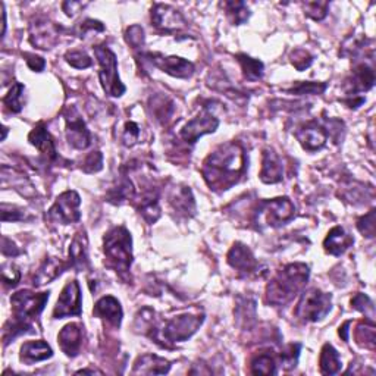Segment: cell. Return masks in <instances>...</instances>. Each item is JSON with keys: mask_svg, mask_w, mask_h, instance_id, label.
<instances>
[{"mask_svg": "<svg viewBox=\"0 0 376 376\" xmlns=\"http://www.w3.org/2000/svg\"><path fill=\"white\" fill-rule=\"evenodd\" d=\"M247 157L241 144L230 142L218 146L203 162L202 173L210 190L227 191L246 173Z\"/></svg>", "mask_w": 376, "mask_h": 376, "instance_id": "1", "label": "cell"}, {"mask_svg": "<svg viewBox=\"0 0 376 376\" xmlns=\"http://www.w3.org/2000/svg\"><path fill=\"white\" fill-rule=\"evenodd\" d=\"M310 275L305 263L284 266L266 285V302L272 306H285L303 290Z\"/></svg>", "mask_w": 376, "mask_h": 376, "instance_id": "2", "label": "cell"}, {"mask_svg": "<svg viewBox=\"0 0 376 376\" xmlns=\"http://www.w3.org/2000/svg\"><path fill=\"white\" fill-rule=\"evenodd\" d=\"M108 266L125 277L133 263V238L125 227L112 228L103 238Z\"/></svg>", "mask_w": 376, "mask_h": 376, "instance_id": "3", "label": "cell"}, {"mask_svg": "<svg viewBox=\"0 0 376 376\" xmlns=\"http://www.w3.org/2000/svg\"><path fill=\"white\" fill-rule=\"evenodd\" d=\"M94 55L100 65L99 78L103 90L110 97H121L127 87H125L118 75V59L117 55L106 44H97L93 47Z\"/></svg>", "mask_w": 376, "mask_h": 376, "instance_id": "4", "label": "cell"}, {"mask_svg": "<svg viewBox=\"0 0 376 376\" xmlns=\"http://www.w3.org/2000/svg\"><path fill=\"white\" fill-rule=\"evenodd\" d=\"M332 309V296L319 288H310L300 297L294 315L303 322H319Z\"/></svg>", "mask_w": 376, "mask_h": 376, "instance_id": "5", "label": "cell"}, {"mask_svg": "<svg viewBox=\"0 0 376 376\" xmlns=\"http://www.w3.org/2000/svg\"><path fill=\"white\" fill-rule=\"evenodd\" d=\"M49 291L46 293H33L30 290H21L10 297L12 313L14 319L22 323H30L43 311L46 303L49 302Z\"/></svg>", "mask_w": 376, "mask_h": 376, "instance_id": "6", "label": "cell"}, {"mask_svg": "<svg viewBox=\"0 0 376 376\" xmlns=\"http://www.w3.org/2000/svg\"><path fill=\"white\" fill-rule=\"evenodd\" d=\"M296 215V206L288 197H278L265 200L259 205L256 212V222L266 227L278 228L281 225L290 222Z\"/></svg>", "mask_w": 376, "mask_h": 376, "instance_id": "7", "label": "cell"}, {"mask_svg": "<svg viewBox=\"0 0 376 376\" xmlns=\"http://www.w3.org/2000/svg\"><path fill=\"white\" fill-rule=\"evenodd\" d=\"M205 318L203 315H193V313H182L165 322L164 328L160 331L165 344L184 343L188 338H191L198 328L202 327Z\"/></svg>", "mask_w": 376, "mask_h": 376, "instance_id": "8", "label": "cell"}, {"mask_svg": "<svg viewBox=\"0 0 376 376\" xmlns=\"http://www.w3.org/2000/svg\"><path fill=\"white\" fill-rule=\"evenodd\" d=\"M81 198L77 191H65L62 193L55 205L49 209L47 219L53 223L69 225L75 223L81 219L80 213Z\"/></svg>", "mask_w": 376, "mask_h": 376, "instance_id": "9", "label": "cell"}, {"mask_svg": "<svg viewBox=\"0 0 376 376\" xmlns=\"http://www.w3.org/2000/svg\"><path fill=\"white\" fill-rule=\"evenodd\" d=\"M218 127H219V118L213 114V110L210 109L209 105H205L202 112H200L194 119H191L181 130L180 135L185 143L194 144L200 137L215 133Z\"/></svg>", "mask_w": 376, "mask_h": 376, "instance_id": "10", "label": "cell"}, {"mask_svg": "<svg viewBox=\"0 0 376 376\" xmlns=\"http://www.w3.org/2000/svg\"><path fill=\"white\" fill-rule=\"evenodd\" d=\"M65 122H67V140L69 146L78 150H84L92 144V134L87 128L85 122L83 121L78 109L75 106H68L64 112Z\"/></svg>", "mask_w": 376, "mask_h": 376, "instance_id": "11", "label": "cell"}, {"mask_svg": "<svg viewBox=\"0 0 376 376\" xmlns=\"http://www.w3.org/2000/svg\"><path fill=\"white\" fill-rule=\"evenodd\" d=\"M60 35V27L47 19L46 17H37L30 24V43L42 50L53 49Z\"/></svg>", "mask_w": 376, "mask_h": 376, "instance_id": "12", "label": "cell"}, {"mask_svg": "<svg viewBox=\"0 0 376 376\" xmlns=\"http://www.w3.org/2000/svg\"><path fill=\"white\" fill-rule=\"evenodd\" d=\"M81 288L77 280L69 281L64 290H62L58 303L53 309V318L55 319H64L68 316H80L81 315Z\"/></svg>", "mask_w": 376, "mask_h": 376, "instance_id": "13", "label": "cell"}, {"mask_svg": "<svg viewBox=\"0 0 376 376\" xmlns=\"http://www.w3.org/2000/svg\"><path fill=\"white\" fill-rule=\"evenodd\" d=\"M150 64L159 68L160 71L166 72L175 78H190L194 74V65L190 60L178 58V56H164L160 53H146L143 55Z\"/></svg>", "mask_w": 376, "mask_h": 376, "instance_id": "14", "label": "cell"}, {"mask_svg": "<svg viewBox=\"0 0 376 376\" xmlns=\"http://www.w3.org/2000/svg\"><path fill=\"white\" fill-rule=\"evenodd\" d=\"M152 24L162 33H180L185 30L187 21L180 10L169 5L156 3L152 8Z\"/></svg>", "mask_w": 376, "mask_h": 376, "instance_id": "15", "label": "cell"}, {"mask_svg": "<svg viewBox=\"0 0 376 376\" xmlns=\"http://www.w3.org/2000/svg\"><path fill=\"white\" fill-rule=\"evenodd\" d=\"M227 260L230 266L234 268L243 275H256L259 273L260 263L256 260L255 255L252 253L246 244L243 243H235L231 250L228 252Z\"/></svg>", "mask_w": 376, "mask_h": 376, "instance_id": "16", "label": "cell"}, {"mask_svg": "<svg viewBox=\"0 0 376 376\" xmlns=\"http://www.w3.org/2000/svg\"><path fill=\"white\" fill-rule=\"evenodd\" d=\"M296 139L307 152H318L327 144L328 133L316 121H310L296 131Z\"/></svg>", "mask_w": 376, "mask_h": 376, "instance_id": "17", "label": "cell"}, {"mask_svg": "<svg viewBox=\"0 0 376 376\" xmlns=\"http://www.w3.org/2000/svg\"><path fill=\"white\" fill-rule=\"evenodd\" d=\"M28 142L39 150L42 156L50 162V164H58L60 156L58 155L56 144L53 142V137L47 131L46 123L42 121L34 127V130L28 135Z\"/></svg>", "mask_w": 376, "mask_h": 376, "instance_id": "18", "label": "cell"}, {"mask_svg": "<svg viewBox=\"0 0 376 376\" xmlns=\"http://www.w3.org/2000/svg\"><path fill=\"white\" fill-rule=\"evenodd\" d=\"M375 84V71L373 67L368 64L357 65L350 78L345 80L344 92L348 97H356L363 92L370 90Z\"/></svg>", "mask_w": 376, "mask_h": 376, "instance_id": "19", "label": "cell"}, {"mask_svg": "<svg viewBox=\"0 0 376 376\" xmlns=\"http://www.w3.org/2000/svg\"><path fill=\"white\" fill-rule=\"evenodd\" d=\"M260 180L265 184H277L284 178V166L280 156L272 148H265L262 155Z\"/></svg>", "mask_w": 376, "mask_h": 376, "instance_id": "20", "label": "cell"}, {"mask_svg": "<svg viewBox=\"0 0 376 376\" xmlns=\"http://www.w3.org/2000/svg\"><path fill=\"white\" fill-rule=\"evenodd\" d=\"M58 343L68 357H77L83 345V328L78 323H68L59 332Z\"/></svg>", "mask_w": 376, "mask_h": 376, "instance_id": "21", "label": "cell"}, {"mask_svg": "<svg viewBox=\"0 0 376 376\" xmlns=\"http://www.w3.org/2000/svg\"><path fill=\"white\" fill-rule=\"evenodd\" d=\"M93 315L96 318H100L110 323L112 327L119 328L121 322H122V306L118 302V300L114 296H106L99 300V302L94 305L93 309Z\"/></svg>", "mask_w": 376, "mask_h": 376, "instance_id": "22", "label": "cell"}, {"mask_svg": "<svg viewBox=\"0 0 376 376\" xmlns=\"http://www.w3.org/2000/svg\"><path fill=\"white\" fill-rule=\"evenodd\" d=\"M169 205L181 216L191 218L196 215V200L190 187H175L169 194Z\"/></svg>", "mask_w": 376, "mask_h": 376, "instance_id": "23", "label": "cell"}, {"mask_svg": "<svg viewBox=\"0 0 376 376\" xmlns=\"http://www.w3.org/2000/svg\"><path fill=\"white\" fill-rule=\"evenodd\" d=\"M69 266L77 272L89 269V241H87L85 231H80L74 237L69 247Z\"/></svg>", "mask_w": 376, "mask_h": 376, "instance_id": "24", "label": "cell"}, {"mask_svg": "<svg viewBox=\"0 0 376 376\" xmlns=\"http://www.w3.org/2000/svg\"><path fill=\"white\" fill-rule=\"evenodd\" d=\"M354 244V238L343 227H334L323 241L325 252L332 256H341Z\"/></svg>", "mask_w": 376, "mask_h": 376, "instance_id": "25", "label": "cell"}, {"mask_svg": "<svg viewBox=\"0 0 376 376\" xmlns=\"http://www.w3.org/2000/svg\"><path fill=\"white\" fill-rule=\"evenodd\" d=\"M171 369V363L156 354H143L135 360L133 375H165Z\"/></svg>", "mask_w": 376, "mask_h": 376, "instance_id": "26", "label": "cell"}, {"mask_svg": "<svg viewBox=\"0 0 376 376\" xmlns=\"http://www.w3.org/2000/svg\"><path fill=\"white\" fill-rule=\"evenodd\" d=\"M53 356V350L46 341L37 340V341H27L21 347L19 359L25 365H34L43 360H47Z\"/></svg>", "mask_w": 376, "mask_h": 376, "instance_id": "27", "label": "cell"}, {"mask_svg": "<svg viewBox=\"0 0 376 376\" xmlns=\"http://www.w3.org/2000/svg\"><path fill=\"white\" fill-rule=\"evenodd\" d=\"M67 265L58 257H46L42 263V266L37 271L33 278L34 287H43L49 282L55 281L59 275L65 271Z\"/></svg>", "mask_w": 376, "mask_h": 376, "instance_id": "28", "label": "cell"}, {"mask_svg": "<svg viewBox=\"0 0 376 376\" xmlns=\"http://www.w3.org/2000/svg\"><path fill=\"white\" fill-rule=\"evenodd\" d=\"M2 184L3 187L10 185L12 188H15L17 191H19L25 197H31L35 194L34 187L30 182V180L21 172L8 168L6 165L2 166Z\"/></svg>", "mask_w": 376, "mask_h": 376, "instance_id": "29", "label": "cell"}, {"mask_svg": "<svg viewBox=\"0 0 376 376\" xmlns=\"http://www.w3.org/2000/svg\"><path fill=\"white\" fill-rule=\"evenodd\" d=\"M139 212L147 223H155L160 218L159 194L156 191H146L139 200Z\"/></svg>", "mask_w": 376, "mask_h": 376, "instance_id": "30", "label": "cell"}, {"mask_svg": "<svg viewBox=\"0 0 376 376\" xmlns=\"http://www.w3.org/2000/svg\"><path fill=\"white\" fill-rule=\"evenodd\" d=\"M319 368L323 375H335L341 370V357L332 344L327 343L322 347Z\"/></svg>", "mask_w": 376, "mask_h": 376, "instance_id": "31", "label": "cell"}, {"mask_svg": "<svg viewBox=\"0 0 376 376\" xmlns=\"http://www.w3.org/2000/svg\"><path fill=\"white\" fill-rule=\"evenodd\" d=\"M235 58L238 60V64L241 65L244 80L252 81V83L262 80L263 72H265V65H263V62L244 53L237 55Z\"/></svg>", "mask_w": 376, "mask_h": 376, "instance_id": "32", "label": "cell"}, {"mask_svg": "<svg viewBox=\"0 0 376 376\" xmlns=\"http://www.w3.org/2000/svg\"><path fill=\"white\" fill-rule=\"evenodd\" d=\"M135 194V188L131 182L130 178H127V175H122L121 180L115 187H112L109 193H108V200L110 203L119 205L125 200H131Z\"/></svg>", "mask_w": 376, "mask_h": 376, "instance_id": "33", "label": "cell"}, {"mask_svg": "<svg viewBox=\"0 0 376 376\" xmlns=\"http://www.w3.org/2000/svg\"><path fill=\"white\" fill-rule=\"evenodd\" d=\"M250 370L253 375H275L277 370V360L271 352L257 353L250 363Z\"/></svg>", "mask_w": 376, "mask_h": 376, "instance_id": "34", "label": "cell"}, {"mask_svg": "<svg viewBox=\"0 0 376 376\" xmlns=\"http://www.w3.org/2000/svg\"><path fill=\"white\" fill-rule=\"evenodd\" d=\"M354 340L360 347H365L368 350H375V323L370 319L363 321L357 325L354 332Z\"/></svg>", "mask_w": 376, "mask_h": 376, "instance_id": "35", "label": "cell"}, {"mask_svg": "<svg viewBox=\"0 0 376 376\" xmlns=\"http://www.w3.org/2000/svg\"><path fill=\"white\" fill-rule=\"evenodd\" d=\"M150 108H152L155 118L162 123H165L172 117L173 103L165 96H155L150 99Z\"/></svg>", "mask_w": 376, "mask_h": 376, "instance_id": "36", "label": "cell"}, {"mask_svg": "<svg viewBox=\"0 0 376 376\" xmlns=\"http://www.w3.org/2000/svg\"><path fill=\"white\" fill-rule=\"evenodd\" d=\"M223 8L232 25H241L250 18V10L244 2H225Z\"/></svg>", "mask_w": 376, "mask_h": 376, "instance_id": "37", "label": "cell"}, {"mask_svg": "<svg viewBox=\"0 0 376 376\" xmlns=\"http://www.w3.org/2000/svg\"><path fill=\"white\" fill-rule=\"evenodd\" d=\"M25 87L21 83H15L10 87L9 93L3 97V105L5 108L12 112V114H19L22 110V94H24Z\"/></svg>", "mask_w": 376, "mask_h": 376, "instance_id": "38", "label": "cell"}, {"mask_svg": "<svg viewBox=\"0 0 376 376\" xmlns=\"http://www.w3.org/2000/svg\"><path fill=\"white\" fill-rule=\"evenodd\" d=\"M325 90H327V84L325 83L298 81L296 85H293L291 89H288L287 92L291 93V94L303 96V94H322Z\"/></svg>", "mask_w": 376, "mask_h": 376, "instance_id": "39", "label": "cell"}, {"mask_svg": "<svg viewBox=\"0 0 376 376\" xmlns=\"http://www.w3.org/2000/svg\"><path fill=\"white\" fill-rule=\"evenodd\" d=\"M65 60L68 64L77 69H85L93 65V59L83 50H69L65 53Z\"/></svg>", "mask_w": 376, "mask_h": 376, "instance_id": "40", "label": "cell"}, {"mask_svg": "<svg viewBox=\"0 0 376 376\" xmlns=\"http://www.w3.org/2000/svg\"><path fill=\"white\" fill-rule=\"evenodd\" d=\"M352 307L359 310L360 313H365V316L370 321L375 319V306L372 300L363 293H357L353 298H352Z\"/></svg>", "mask_w": 376, "mask_h": 376, "instance_id": "41", "label": "cell"}, {"mask_svg": "<svg viewBox=\"0 0 376 376\" xmlns=\"http://www.w3.org/2000/svg\"><path fill=\"white\" fill-rule=\"evenodd\" d=\"M300 350H302V344H290L281 352L280 359H281L282 366L287 370L296 368L297 361H298V356H300Z\"/></svg>", "mask_w": 376, "mask_h": 376, "instance_id": "42", "label": "cell"}, {"mask_svg": "<svg viewBox=\"0 0 376 376\" xmlns=\"http://www.w3.org/2000/svg\"><path fill=\"white\" fill-rule=\"evenodd\" d=\"M305 14L313 21H322L328 15L330 3L328 2H306L303 3Z\"/></svg>", "mask_w": 376, "mask_h": 376, "instance_id": "43", "label": "cell"}, {"mask_svg": "<svg viewBox=\"0 0 376 376\" xmlns=\"http://www.w3.org/2000/svg\"><path fill=\"white\" fill-rule=\"evenodd\" d=\"M103 168V155L100 152H92L87 155L83 160V166L81 169L85 172V173H94V172H99L102 171Z\"/></svg>", "mask_w": 376, "mask_h": 376, "instance_id": "44", "label": "cell"}, {"mask_svg": "<svg viewBox=\"0 0 376 376\" xmlns=\"http://www.w3.org/2000/svg\"><path fill=\"white\" fill-rule=\"evenodd\" d=\"M125 40L133 47V49H142L146 42L144 30L140 25H131V27L125 33Z\"/></svg>", "mask_w": 376, "mask_h": 376, "instance_id": "45", "label": "cell"}, {"mask_svg": "<svg viewBox=\"0 0 376 376\" xmlns=\"http://www.w3.org/2000/svg\"><path fill=\"white\" fill-rule=\"evenodd\" d=\"M2 280L6 285L15 287L21 280V272L19 268L12 262H3L2 265Z\"/></svg>", "mask_w": 376, "mask_h": 376, "instance_id": "46", "label": "cell"}, {"mask_svg": "<svg viewBox=\"0 0 376 376\" xmlns=\"http://www.w3.org/2000/svg\"><path fill=\"white\" fill-rule=\"evenodd\" d=\"M375 209H372L365 216L357 219V230L363 234V237L373 238L375 237Z\"/></svg>", "mask_w": 376, "mask_h": 376, "instance_id": "47", "label": "cell"}, {"mask_svg": "<svg viewBox=\"0 0 376 376\" xmlns=\"http://www.w3.org/2000/svg\"><path fill=\"white\" fill-rule=\"evenodd\" d=\"M290 58H291V64L294 65V68L297 71L307 69L311 65V62H313V56L305 49L294 50Z\"/></svg>", "mask_w": 376, "mask_h": 376, "instance_id": "48", "label": "cell"}, {"mask_svg": "<svg viewBox=\"0 0 376 376\" xmlns=\"http://www.w3.org/2000/svg\"><path fill=\"white\" fill-rule=\"evenodd\" d=\"M140 127L139 125H137L135 122L130 121L125 123V128H123V135H122V142L123 144L127 146V147H133L137 142H139L140 139Z\"/></svg>", "mask_w": 376, "mask_h": 376, "instance_id": "49", "label": "cell"}, {"mask_svg": "<svg viewBox=\"0 0 376 376\" xmlns=\"http://www.w3.org/2000/svg\"><path fill=\"white\" fill-rule=\"evenodd\" d=\"M25 219H28V216L22 209H18L15 206H9L6 203L2 205V221L3 222H18V221H25Z\"/></svg>", "mask_w": 376, "mask_h": 376, "instance_id": "50", "label": "cell"}, {"mask_svg": "<svg viewBox=\"0 0 376 376\" xmlns=\"http://www.w3.org/2000/svg\"><path fill=\"white\" fill-rule=\"evenodd\" d=\"M89 31H105V25L96 19H85L78 25V28L75 33H77L78 37H84Z\"/></svg>", "mask_w": 376, "mask_h": 376, "instance_id": "51", "label": "cell"}, {"mask_svg": "<svg viewBox=\"0 0 376 376\" xmlns=\"http://www.w3.org/2000/svg\"><path fill=\"white\" fill-rule=\"evenodd\" d=\"M25 62H27V65L31 71L34 72H42L46 67V60L42 56H37L33 53H24Z\"/></svg>", "mask_w": 376, "mask_h": 376, "instance_id": "52", "label": "cell"}, {"mask_svg": "<svg viewBox=\"0 0 376 376\" xmlns=\"http://www.w3.org/2000/svg\"><path fill=\"white\" fill-rule=\"evenodd\" d=\"M2 253H3V256H8V257H15L19 255V250L15 246V243H12L8 237H3L2 238Z\"/></svg>", "mask_w": 376, "mask_h": 376, "instance_id": "53", "label": "cell"}, {"mask_svg": "<svg viewBox=\"0 0 376 376\" xmlns=\"http://www.w3.org/2000/svg\"><path fill=\"white\" fill-rule=\"evenodd\" d=\"M85 6H87V3L72 2V0H71V2H64V3H62V9H64L65 14H67L68 17H71V18L77 15L78 12H80L81 9H84Z\"/></svg>", "mask_w": 376, "mask_h": 376, "instance_id": "54", "label": "cell"}, {"mask_svg": "<svg viewBox=\"0 0 376 376\" xmlns=\"http://www.w3.org/2000/svg\"><path fill=\"white\" fill-rule=\"evenodd\" d=\"M352 325V321H347L343 327L340 328V336L343 338L344 341H348V327Z\"/></svg>", "mask_w": 376, "mask_h": 376, "instance_id": "55", "label": "cell"}, {"mask_svg": "<svg viewBox=\"0 0 376 376\" xmlns=\"http://www.w3.org/2000/svg\"><path fill=\"white\" fill-rule=\"evenodd\" d=\"M0 12H2V37H5L6 31V12H5V5L0 3Z\"/></svg>", "mask_w": 376, "mask_h": 376, "instance_id": "56", "label": "cell"}, {"mask_svg": "<svg viewBox=\"0 0 376 376\" xmlns=\"http://www.w3.org/2000/svg\"><path fill=\"white\" fill-rule=\"evenodd\" d=\"M77 373H92V375H94V373H102V372L96 370V369H81V370H78Z\"/></svg>", "mask_w": 376, "mask_h": 376, "instance_id": "57", "label": "cell"}]
</instances>
